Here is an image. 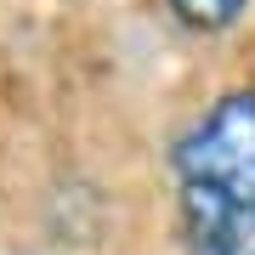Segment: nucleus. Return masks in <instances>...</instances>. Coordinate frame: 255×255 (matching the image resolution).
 <instances>
[{
    "label": "nucleus",
    "instance_id": "1",
    "mask_svg": "<svg viewBox=\"0 0 255 255\" xmlns=\"http://www.w3.org/2000/svg\"><path fill=\"white\" fill-rule=\"evenodd\" d=\"M182 255H255V85L210 97L170 142Z\"/></svg>",
    "mask_w": 255,
    "mask_h": 255
},
{
    "label": "nucleus",
    "instance_id": "2",
    "mask_svg": "<svg viewBox=\"0 0 255 255\" xmlns=\"http://www.w3.org/2000/svg\"><path fill=\"white\" fill-rule=\"evenodd\" d=\"M170 6V17L193 28V34H227V28L244 23V11L255 6V0H164Z\"/></svg>",
    "mask_w": 255,
    "mask_h": 255
}]
</instances>
